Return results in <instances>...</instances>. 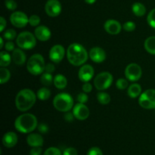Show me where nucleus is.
Wrapping results in <instances>:
<instances>
[{
	"mask_svg": "<svg viewBox=\"0 0 155 155\" xmlns=\"http://www.w3.org/2000/svg\"><path fill=\"white\" fill-rule=\"evenodd\" d=\"M68 61L74 66H81L87 61L89 54L86 48L79 43H73L69 45L67 51Z\"/></svg>",
	"mask_w": 155,
	"mask_h": 155,
	"instance_id": "nucleus-1",
	"label": "nucleus"
},
{
	"mask_svg": "<svg viewBox=\"0 0 155 155\" xmlns=\"http://www.w3.org/2000/svg\"><path fill=\"white\" fill-rule=\"evenodd\" d=\"M36 95L33 91L30 89H21L17 94L15 98V105L20 111H27L36 103Z\"/></svg>",
	"mask_w": 155,
	"mask_h": 155,
	"instance_id": "nucleus-2",
	"label": "nucleus"
},
{
	"mask_svg": "<svg viewBox=\"0 0 155 155\" xmlns=\"http://www.w3.org/2000/svg\"><path fill=\"white\" fill-rule=\"evenodd\" d=\"M15 129L21 133H30L38 127L37 118L32 114H24L16 118Z\"/></svg>",
	"mask_w": 155,
	"mask_h": 155,
	"instance_id": "nucleus-3",
	"label": "nucleus"
},
{
	"mask_svg": "<svg viewBox=\"0 0 155 155\" xmlns=\"http://www.w3.org/2000/svg\"><path fill=\"white\" fill-rule=\"evenodd\" d=\"M73 105L74 100L71 95L68 93H59L53 99V106L58 111L68 112L72 109Z\"/></svg>",
	"mask_w": 155,
	"mask_h": 155,
	"instance_id": "nucleus-4",
	"label": "nucleus"
},
{
	"mask_svg": "<svg viewBox=\"0 0 155 155\" xmlns=\"http://www.w3.org/2000/svg\"><path fill=\"white\" fill-rule=\"evenodd\" d=\"M45 63L44 58L40 54H33L29 58L27 68L29 73L33 75H40L45 71Z\"/></svg>",
	"mask_w": 155,
	"mask_h": 155,
	"instance_id": "nucleus-5",
	"label": "nucleus"
},
{
	"mask_svg": "<svg viewBox=\"0 0 155 155\" xmlns=\"http://www.w3.org/2000/svg\"><path fill=\"white\" fill-rule=\"evenodd\" d=\"M16 43L21 49H33L36 45V38L33 33L24 31L18 35L16 39Z\"/></svg>",
	"mask_w": 155,
	"mask_h": 155,
	"instance_id": "nucleus-6",
	"label": "nucleus"
},
{
	"mask_svg": "<svg viewBox=\"0 0 155 155\" xmlns=\"http://www.w3.org/2000/svg\"><path fill=\"white\" fill-rule=\"evenodd\" d=\"M114 77L109 72H101L95 77L94 80V86L98 90L104 91L111 86Z\"/></svg>",
	"mask_w": 155,
	"mask_h": 155,
	"instance_id": "nucleus-7",
	"label": "nucleus"
},
{
	"mask_svg": "<svg viewBox=\"0 0 155 155\" xmlns=\"http://www.w3.org/2000/svg\"><path fill=\"white\" fill-rule=\"evenodd\" d=\"M139 104L145 109H155V89H149L141 94Z\"/></svg>",
	"mask_w": 155,
	"mask_h": 155,
	"instance_id": "nucleus-8",
	"label": "nucleus"
},
{
	"mask_svg": "<svg viewBox=\"0 0 155 155\" xmlns=\"http://www.w3.org/2000/svg\"><path fill=\"white\" fill-rule=\"evenodd\" d=\"M142 71L141 67L136 63H131L125 69V76L128 80L131 82H136L141 78Z\"/></svg>",
	"mask_w": 155,
	"mask_h": 155,
	"instance_id": "nucleus-9",
	"label": "nucleus"
},
{
	"mask_svg": "<svg viewBox=\"0 0 155 155\" xmlns=\"http://www.w3.org/2000/svg\"><path fill=\"white\" fill-rule=\"evenodd\" d=\"M10 21L12 25L18 28H23L29 24V18L25 13L22 12H15L11 15Z\"/></svg>",
	"mask_w": 155,
	"mask_h": 155,
	"instance_id": "nucleus-10",
	"label": "nucleus"
},
{
	"mask_svg": "<svg viewBox=\"0 0 155 155\" xmlns=\"http://www.w3.org/2000/svg\"><path fill=\"white\" fill-rule=\"evenodd\" d=\"M61 4L58 0H48L45 5V11L51 18L58 17L61 12Z\"/></svg>",
	"mask_w": 155,
	"mask_h": 155,
	"instance_id": "nucleus-11",
	"label": "nucleus"
},
{
	"mask_svg": "<svg viewBox=\"0 0 155 155\" xmlns=\"http://www.w3.org/2000/svg\"><path fill=\"white\" fill-rule=\"evenodd\" d=\"M65 55V49L61 45H54L49 51V58L52 62L58 64L63 60Z\"/></svg>",
	"mask_w": 155,
	"mask_h": 155,
	"instance_id": "nucleus-12",
	"label": "nucleus"
},
{
	"mask_svg": "<svg viewBox=\"0 0 155 155\" xmlns=\"http://www.w3.org/2000/svg\"><path fill=\"white\" fill-rule=\"evenodd\" d=\"M73 114L76 119L79 120H85L89 116V110L85 104L78 103L76 104L73 109Z\"/></svg>",
	"mask_w": 155,
	"mask_h": 155,
	"instance_id": "nucleus-13",
	"label": "nucleus"
},
{
	"mask_svg": "<svg viewBox=\"0 0 155 155\" xmlns=\"http://www.w3.org/2000/svg\"><path fill=\"white\" fill-rule=\"evenodd\" d=\"M95 74L94 68L89 64H85L80 68L78 73V77L80 81L83 83H87L92 79Z\"/></svg>",
	"mask_w": 155,
	"mask_h": 155,
	"instance_id": "nucleus-14",
	"label": "nucleus"
},
{
	"mask_svg": "<svg viewBox=\"0 0 155 155\" xmlns=\"http://www.w3.org/2000/svg\"><path fill=\"white\" fill-rule=\"evenodd\" d=\"M91 60L95 63H101L106 59V53L103 48L100 47H93L89 52Z\"/></svg>",
	"mask_w": 155,
	"mask_h": 155,
	"instance_id": "nucleus-15",
	"label": "nucleus"
},
{
	"mask_svg": "<svg viewBox=\"0 0 155 155\" xmlns=\"http://www.w3.org/2000/svg\"><path fill=\"white\" fill-rule=\"evenodd\" d=\"M104 30L107 33L110 35H117L120 33L121 29V24H120L119 21H116V20H107L105 23H104Z\"/></svg>",
	"mask_w": 155,
	"mask_h": 155,
	"instance_id": "nucleus-16",
	"label": "nucleus"
},
{
	"mask_svg": "<svg viewBox=\"0 0 155 155\" xmlns=\"http://www.w3.org/2000/svg\"><path fill=\"white\" fill-rule=\"evenodd\" d=\"M34 35L36 39L42 42H46L51 38V33L46 26H39L34 30Z\"/></svg>",
	"mask_w": 155,
	"mask_h": 155,
	"instance_id": "nucleus-17",
	"label": "nucleus"
},
{
	"mask_svg": "<svg viewBox=\"0 0 155 155\" xmlns=\"http://www.w3.org/2000/svg\"><path fill=\"white\" fill-rule=\"evenodd\" d=\"M18 136L14 132H8L3 136L2 143L6 148H13L18 143Z\"/></svg>",
	"mask_w": 155,
	"mask_h": 155,
	"instance_id": "nucleus-18",
	"label": "nucleus"
},
{
	"mask_svg": "<svg viewBox=\"0 0 155 155\" xmlns=\"http://www.w3.org/2000/svg\"><path fill=\"white\" fill-rule=\"evenodd\" d=\"M27 142L31 147H41L43 145V138L41 135L31 133L27 138Z\"/></svg>",
	"mask_w": 155,
	"mask_h": 155,
	"instance_id": "nucleus-19",
	"label": "nucleus"
},
{
	"mask_svg": "<svg viewBox=\"0 0 155 155\" xmlns=\"http://www.w3.org/2000/svg\"><path fill=\"white\" fill-rule=\"evenodd\" d=\"M26 54L21 48H15L12 52V60L15 64L22 66L26 62Z\"/></svg>",
	"mask_w": 155,
	"mask_h": 155,
	"instance_id": "nucleus-20",
	"label": "nucleus"
},
{
	"mask_svg": "<svg viewBox=\"0 0 155 155\" xmlns=\"http://www.w3.org/2000/svg\"><path fill=\"white\" fill-rule=\"evenodd\" d=\"M127 93H128V95L130 98H137L139 95H141V93H142V87H141V86L139 84L133 83V84L129 86Z\"/></svg>",
	"mask_w": 155,
	"mask_h": 155,
	"instance_id": "nucleus-21",
	"label": "nucleus"
},
{
	"mask_svg": "<svg viewBox=\"0 0 155 155\" xmlns=\"http://www.w3.org/2000/svg\"><path fill=\"white\" fill-rule=\"evenodd\" d=\"M54 86L58 89H64L66 88L68 85V80L66 77L62 74H57L54 77Z\"/></svg>",
	"mask_w": 155,
	"mask_h": 155,
	"instance_id": "nucleus-22",
	"label": "nucleus"
},
{
	"mask_svg": "<svg viewBox=\"0 0 155 155\" xmlns=\"http://www.w3.org/2000/svg\"><path fill=\"white\" fill-rule=\"evenodd\" d=\"M132 11L137 17H143L146 13V8L142 3L135 2L132 5Z\"/></svg>",
	"mask_w": 155,
	"mask_h": 155,
	"instance_id": "nucleus-23",
	"label": "nucleus"
},
{
	"mask_svg": "<svg viewBox=\"0 0 155 155\" xmlns=\"http://www.w3.org/2000/svg\"><path fill=\"white\" fill-rule=\"evenodd\" d=\"M144 46L149 54L155 55V36H150L146 39L144 43Z\"/></svg>",
	"mask_w": 155,
	"mask_h": 155,
	"instance_id": "nucleus-24",
	"label": "nucleus"
},
{
	"mask_svg": "<svg viewBox=\"0 0 155 155\" xmlns=\"http://www.w3.org/2000/svg\"><path fill=\"white\" fill-rule=\"evenodd\" d=\"M0 66L1 68H5V67L8 66L11 64L12 61V57H11L10 54L8 52L4 51H2L0 52Z\"/></svg>",
	"mask_w": 155,
	"mask_h": 155,
	"instance_id": "nucleus-25",
	"label": "nucleus"
},
{
	"mask_svg": "<svg viewBox=\"0 0 155 155\" xmlns=\"http://www.w3.org/2000/svg\"><path fill=\"white\" fill-rule=\"evenodd\" d=\"M36 96L41 101H46L51 96V91L45 87H42L37 91Z\"/></svg>",
	"mask_w": 155,
	"mask_h": 155,
	"instance_id": "nucleus-26",
	"label": "nucleus"
},
{
	"mask_svg": "<svg viewBox=\"0 0 155 155\" xmlns=\"http://www.w3.org/2000/svg\"><path fill=\"white\" fill-rule=\"evenodd\" d=\"M11 77V73L7 68H0V83L4 84L7 83Z\"/></svg>",
	"mask_w": 155,
	"mask_h": 155,
	"instance_id": "nucleus-27",
	"label": "nucleus"
},
{
	"mask_svg": "<svg viewBox=\"0 0 155 155\" xmlns=\"http://www.w3.org/2000/svg\"><path fill=\"white\" fill-rule=\"evenodd\" d=\"M40 81L42 85H44L45 86H51V83L54 82V78H53L51 74L45 72L44 74H42V75L41 76Z\"/></svg>",
	"mask_w": 155,
	"mask_h": 155,
	"instance_id": "nucleus-28",
	"label": "nucleus"
},
{
	"mask_svg": "<svg viewBox=\"0 0 155 155\" xmlns=\"http://www.w3.org/2000/svg\"><path fill=\"white\" fill-rule=\"evenodd\" d=\"M97 99H98V102L101 104H107L110 103V97L109 94L107 92H100L97 94Z\"/></svg>",
	"mask_w": 155,
	"mask_h": 155,
	"instance_id": "nucleus-29",
	"label": "nucleus"
},
{
	"mask_svg": "<svg viewBox=\"0 0 155 155\" xmlns=\"http://www.w3.org/2000/svg\"><path fill=\"white\" fill-rule=\"evenodd\" d=\"M17 36V33L15 30L13 29H8V30H6L3 33V38L5 39H7L8 41L13 40L14 39H15Z\"/></svg>",
	"mask_w": 155,
	"mask_h": 155,
	"instance_id": "nucleus-30",
	"label": "nucleus"
},
{
	"mask_svg": "<svg viewBox=\"0 0 155 155\" xmlns=\"http://www.w3.org/2000/svg\"><path fill=\"white\" fill-rule=\"evenodd\" d=\"M128 81L124 78L118 79L116 82V86L117 87V89H120V90H124V89H127L128 87Z\"/></svg>",
	"mask_w": 155,
	"mask_h": 155,
	"instance_id": "nucleus-31",
	"label": "nucleus"
},
{
	"mask_svg": "<svg viewBox=\"0 0 155 155\" xmlns=\"http://www.w3.org/2000/svg\"><path fill=\"white\" fill-rule=\"evenodd\" d=\"M147 21L151 27L155 29V8L152 9L147 17Z\"/></svg>",
	"mask_w": 155,
	"mask_h": 155,
	"instance_id": "nucleus-32",
	"label": "nucleus"
},
{
	"mask_svg": "<svg viewBox=\"0 0 155 155\" xmlns=\"http://www.w3.org/2000/svg\"><path fill=\"white\" fill-rule=\"evenodd\" d=\"M40 18L38 15H33L29 18V24L32 27H36L40 23Z\"/></svg>",
	"mask_w": 155,
	"mask_h": 155,
	"instance_id": "nucleus-33",
	"label": "nucleus"
},
{
	"mask_svg": "<svg viewBox=\"0 0 155 155\" xmlns=\"http://www.w3.org/2000/svg\"><path fill=\"white\" fill-rule=\"evenodd\" d=\"M136 27V24H135L134 22H133V21H127V22L124 23V24L123 25V28H124V30L127 32L134 31Z\"/></svg>",
	"mask_w": 155,
	"mask_h": 155,
	"instance_id": "nucleus-34",
	"label": "nucleus"
},
{
	"mask_svg": "<svg viewBox=\"0 0 155 155\" xmlns=\"http://www.w3.org/2000/svg\"><path fill=\"white\" fill-rule=\"evenodd\" d=\"M43 155H61V152L58 148L51 147V148H48V149L45 150Z\"/></svg>",
	"mask_w": 155,
	"mask_h": 155,
	"instance_id": "nucleus-35",
	"label": "nucleus"
},
{
	"mask_svg": "<svg viewBox=\"0 0 155 155\" xmlns=\"http://www.w3.org/2000/svg\"><path fill=\"white\" fill-rule=\"evenodd\" d=\"M5 7L11 11L15 10L18 7V4L15 0H5Z\"/></svg>",
	"mask_w": 155,
	"mask_h": 155,
	"instance_id": "nucleus-36",
	"label": "nucleus"
},
{
	"mask_svg": "<svg viewBox=\"0 0 155 155\" xmlns=\"http://www.w3.org/2000/svg\"><path fill=\"white\" fill-rule=\"evenodd\" d=\"M77 101L79 103H82V104H86L89 100V97L86 95V92H81L77 95Z\"/></svg>",
	"mask_w": 155,
	"mask_h": 155,
	"instance_id": "nucleus-37",
	"label": "nucleus"
},
{
	"mask_svg": "<svg viewBox=\"0 0 155 155\" xmlns=\"http://www.w3.org/2000/svg\"><path fill=\"white\" fill-rule=\"evenodd\" d=\"M87 155H103L102 151L98 147H92L87 152Z\"/></svg>",
	"mask_w": 155,
	"mask_h": 155,
	"instance_id": "nucleus-38",
	"label": "nucleus"
},
{
	"mask_svg": "<svg viewBox=\"0 0 155 155\" xmlns=\"http://www.w3.org/2000/svg\"><path fill=\"white\" fill-rule=\"evenodd\" d=\"M77 151L74 148H68L64 150L63 155H77Z\"/></svg>",
	"mask_w": 155,
	"mask_h": 155,
	"instance_id": "nucleus-39",
	"label": "nucleus"
},
{
	"mask_svg": "<svg viewBox=\"0 0 155 155\" xmlns=\"http://www.w3.org/2000/svg\"><path fill=\"white\" fill-rule=\"evenodd\" d=\"M42 151V150L41 147H33L30 151V155H41Z\"/></svg>",
	"mask_w": 155,
	"mask_h": 155,
	"instance_id": "nucleus-40",
	"label": "nucleus"
},
{
	"mask_svg": "<svg viewBox=\"0 0 155 155\" xmlns=\"http://www.w3.org/2000/svg\"><path fill=\"white\" fill-rule=\"evenodd\" d=\"M38 130L41 133H46L48 131V127L45 124H40L38 125Z\"/></svg>",
	"mask_w": 155,
	"mask_h": 155,
	"instance_id": "nucleus-41",
	"label": "nucleus"
},
{
	"mask_svg": "<svg viewBox=\"0 0 155 155\" xmlns=\"http://www.w3.org/2000/svg\"><path fill=\"white\" fill-rule=\"evenodd\" d=\"M54 70H55V67H54V65L53 64L48 63V64H45V71L46 73L52 74V73L54 71Z\"/></svg>",
	"mask_w": 155,
	"mask_h": 155,
	"instance_id": "nucleus-42",
	"label": "nucleus"
},
{
	"mask_svg": "<svg viewBox=\"0 0 155 155\" xmlns=\"http://www.w3.org/2000/svg\"><path fill=\"white\" fill-rule=\"evenodd\" d=\"M5 48L6 51H14V50L15 49V44H14V42H12V41H8V42H6L5 45Z\"/></svg>",
	"mask_w": 155,
	"mask_h": 155,
	"instance_id": "nucleus-43",
	"label": "nucleus"
},
{
	"mask_svg": "<svg viewBox=\"0 0 155 155\" xmlns=\"http://www.w3.org/2000/svg\"><path fill=\"white\" fill-rule=\"evenodd\" d=\"M92 86L89 82L87 83H84V84L83 85V92H86V93H89V92H92Z\"/></svg>",
	"mask_w": 155,
	"mask_h": 155,
	"instance_id": "nucleus-44",
	"label": "nucleus"
},
{
	"mask_svg": "<svg viewBox=\"0 0 155 155\" xmlns=\"http://www.w3.org/2000/svg\"><path fill=\"white\" fill-rule=\"evenodd\" d=\"M6 21L3 17H0V32L2 33L6 27Z\"/></svg>",
	"mask_w": 155,
	"mask_h": 155,
	"instance_id": "nucleus-45",
	"label": "nucleus"
},
{
	"mask_svg": "<svg viewBox=\"0 0 155 155\" xmlns=\"http://www.w3.org/2000/svg\"><path fill=\"white\" fill-rule=\"evenodd\" d=\"M74 117H74V114L70 113V112L65 114V115H64V119L66 120L67 121H68V122H71V121L74 120Z\"/></svg>",
	"mask_w": 155,
	"mask_h": 155,
	"instance_id": "nucleus-46",
	"label": "nucleus"
},
{
	"mask_svg": "<svg viewBox=\"0 0 155 155\" xmlns=\"http://www.w3.org/2000/svg\"><path fill=\"white\" fill-rule=\"evenodd\" d=\"M85 2H86L87 4H89V5H92V4H94V3L96 2V0H84Z\"/></svg>",
	"mask_w": 155,
	"mask_h": 155,
	"instance_id": "nucleus-47",
	"label": "nucleus"
},
{
	"mask_svg": "<svg viewBox=\"0 0 155 155\" xmlns=\"http://www.w3.org/2000/svg\"><path fill=\"white\" fill-rule=\"evenodd\" d=\"M0 48H2L3 46H4V40H3V37H0Z\"/></svg>",
	"mask_w": 155,
	"mask_h": 155,
	"instance_id": "nucleus-48",
	"label": "nucleus"
}]
</instances>
